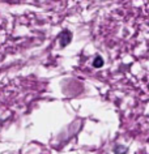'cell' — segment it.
<instances>
[{
    "instance_id": "2",
    "label": "cell",
    "mask_w": 149,
    "mask_h": 154,
    "mask_svg": "<svg viewBox=\"0 0 149 154\" xmlns=\"http://www.w3.org/2000/svg\"><path fill=\"white\" fill-rule=\"evenodd\" d=\"M102 65H104V59H102L99 55H97L94 57V60H93V67L94 68H101Z\"/></svg>"
},
{
    "instance_id": "1",
    "label": "cell",
    "mask_w": 149,
    "mask_h": 154,
    "mask_svg": "<svg viewBox=\"0 0 149 154\" xmlns=\"http://www.w3.org/2000/svg\"><path fill=\"white\" fill-rule=\"evenodd\" d=\"M72 41V33L68 32V30H64V32L60 33L59 35V43L60 47H66V46Z\"/></svg>"
}]
</instances>
